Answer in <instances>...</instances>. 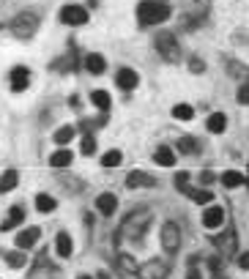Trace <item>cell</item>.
Listing matches in <instances>:
<instances>
[{
  "instance_id": "cell-1",
  "label": "cell",
  "mask_w": 249,
  "mask_h": 279,
  "mask_svg": "<svg viewBox=\"0 0 249 279\" xmlns=\"http://www.w3.org/2000/svg\"><path fill=\"white\" fill-rule=\"evenodd\" d=\"M151 222H154V213H151L148 208L132 211L129 217L123 219V225H120V235H123V238H140L151 227Z\"/></svg>"
},
{
  "instance_id": "cell-2",
  "label": "cell",
  "mask_w": 249,
  "mask_h": 279,
  "mask_svg": "<svg viewBox=\"0 0 249 279\" xmlns=\"http://www.w3.org/2000/svg\"><path fill=\"white\" fill-rule=\"evenodd\" d=\"M137 17L140 25H159L170 17V6L162 3V0H142L137 6Z\"/></svg>"
},
{
  "instance_id": "cell-3",
  "label": "cell",
  "mask_w": 249,
  "mask_h": 279,
  "mask_svg": "<svg viewBox=\"0 0 249 279\" xmlns=\"http://www.w3.org/2000/svg\"><path fill=\"white\" fill-rule=\"evenodd\" d=\"M38 28V14L36 11H22L11 19V33L17 38H30Z\"/></svg>"
},
{
  "instance_id": "cell-4",
  "label": "cell",
  "mask_w": 249,
  "mask_h": 279,
  "mask_svg": "<svg viewBox=\"0 0 249 279\" xmlns=\"http://www.w3.org/2000/svg\"><path fill=\"white\" fill-rule=\"evenodd\" d=\"M154 44H156V50L162 52V58H167V60H178L181 50H178V41H175L173 33H159V36L154 38Z\"/></svg>"
},
{
  "instance_id": "cell-5",
  "label": "cell",
  "mask_w": 249,
  "mask_h": 279,
  "mask_svg": "<svg viewBox=\"0 0 249 279\" xmlns=\"http://www.w3.org/2000/svg\"><path fill=\"white\" fill-rule=\"evenodd\" d=\"M162 246H164V252H175L181 246V227L175 225V222H164V227H162Z\"/></svg>"
},
{
  "instance_id": "cell-6",
  "label": "cell",
  "mask_w": 249,
  "mask_h": 279,
  "mask_svg": "<svg viewBox=\"0 0 249 279\" xmlns=\"http://www.w3.org/2000/svg\"><path fill=\"white\" fill-rule=\"evenodd\" d=\"M167 271H170V266H167L164 260H151L148 266L137 268V274L142 279H167Z\"/></svg>"
},
{
  "instance_id": "cell-7",
  "label": "cell",
  "mask_w": 249,
  "mask_h": 279,
  "mask_svg": "<svg viewBox=\"0 0 249 279\" xmlns=\"http://www.w3.org/2000/svg\"><path fill=\"white\" fill-rule=\"evenodd\" d=\"M60 22H66V25H85L88 11L82 9V6H63L60 9Z\"/></svg>"
},
{
  "instance_id": "cell-8",
  "label": "cell",
  "mask_w": 249,
  "mask_h": 279,
  "mask_svg": "<svg viewBox=\"0 0 249 279\" xmlns=\"http://www.w3.org/2000/svg\"><path fill=\"white\" fill-rule=\"evenodd\" d=\"M115 82H118V88H123V91H134L140 82V74L134 69H120L115 74Z\"/></svg>"
},
{
  "instance_id": "cell-9",
  "label": "cell",
  "mask_w": 249,
  "mask_h": 279,
  "mask_svg": "<svg viewBox=\"0 0 249 279\" xmlns=\"http://www.w3.org/2000/svg\"><path fill=\"white\" fill-rule=\"evenodd\" d=\"M222 222H224V211L219 208V205H208V208L203 211V225H205L208 230L222 227Z\"/></svg>"
},
{
  "instance_id": "cell-10",
  "label": "cell",
  "mask_w": 249,
  "mask_h": 279,
  "mask_svg": "<svg viewBox=\"0 0 249 279\" xmlns=\"http://www.w3.org/2000/svg\"><path fill=\"white\" fill-rule=\"evenodd\" d=\"M28 85H30V69L14 66L11 69V91H25Z\"/></svg>"
},
{
  "instance_id": "cell-11",
  "label": "cell",
  "mask_w": 249,
  "mask_h": 279,
  "mask_svg": "<svg viewBox=\"0 0 249 279\" xmlns=\"http://www.w3.org/2000/svg\"><path fill=\"white\" fill-rule=\"evenodd\" d=\"M126 186H129V189H137V186H156V178H154V175H148V173H142V170H132L129 178H126Z\"/></svg>"
},
{
  "instance_id": "cell-12",
  "label": "cell",
  "mask_w": 249,
  "mask_h": 279,
  "mask_svg": "<svg viewBox=\"0 0 249 279\" xmlns=\"http://www.w3.org/2000/svg\"><path fill=\"white\" fill-rule=\"evenodd\" d=\"M96 208H99V213H104V217H110V213H115L118 208V197L115 195H99L96 197Z\"/></svg>"
},
{
  "instance_id": "cell-13",
  "label": "cell",
  "mask_w": 249,
  "mask_h": 279,
  "mask_svg": "<svg viewBox=\"0 0 249 279\" xmlns=\"http://www.w3.org/2000/svg\"><path fill=\"white\" fill-rule=\"evenodd\" d=\"M38 235H42V230H38V227H28V230H22V233L17 235V249H30V246L38 241Z\"/></svg>"
},
{
  "instance_id": "cell-14",
  "label": "cell",
  "mask_w": 249,
  "mask_h": 279,
  "mask_svg": "<svg viewBox=\"0 0 249 279\" xmlns=\"http://www.w3.org/2000/svg\"><path fill=\"white\" fill-rule=\"evenodd\" d=\"M71 159H74V156H71L69 148H58V151H55V154L50 156V164L55 167V170H63V167L71 164Z\"/></svg>"
},
{
  "instance_id": "cell-15",
  "label": "cell",
  "mask_w": 249,
  "mask_h": 279,
  "mask_svg": "<svg viewBox=\"0 0 249 279\" xmlns=\"http://www.w3.org/2000/svg\"><path fill=\"white\" fill-rule=\"evenodd\" d=\"M85 69L91 71V74H101L104 69H107V60H104V55H99V52H91L85 58Z\"/></svg>"
},
{
  "instance_id": "cell-16",
  "label": "cell",
  "mask_w": 249,
  "mask_h": 279,
  "mask_svg": "<svg viewBox=\"0 0 249 279\" xmlns=\"http://www.w3.org/2000/svg\"><path fill=\"white\" fill-rule=\"evenodd\" d=\"M55 249H58L60 257H71V249H74L71 235L69 233H58V238H55Z\"/></svg>"
},
{
  "instance_id": "cell-17",
  "label": "cell",
  "mask_w": 249,
  "mask_h": 279,
  "mask_svg": "<svg viewBox=\"0 0 249 279\" xmlns=\"http://www.w3.org/2000/svg\"><path fill=\"white\" fill-rule=\"evenodd\" d=\"M22 219H25V211H22V205H14V208L9 211V219L0 225V230H11V227H17L22 225Z\"/></svg>"
},
{
  "instance_id": "cell-18",
  "label": "cell",
  "mask_w": 249,
  "mask_h": 279,
  "mask_svg": "<svg viewBox=\"0 0 249 279\" xmlns=\"http://www.w3.org/2000/svg\"><path fill=\"white\" fill-rule=\"evenodd\" d=\"M154 162L156 164H162V167H173L175 164V154H173V148H156V154H154Z\"/></svg>"
},
{
  "instance_id": "cell-19",
  "label": "cell",
  "mask_w": 249,
  "mask_h": 279,
  "mask_svg": "<svg viewBox=\"0 0 249 279\" xmlns=\"http://www.w3.org/2000/svg\"><path fill=\"white\" fill-rule=\"evenodd\" d=\"M17 183H19V175H17V170H6L3 173V178H0V192H11V189L14 186H17Z\"/></svg>"
},
{
  "instance_id": "cell-20",
  "label": "cell",
  "mask_w": 249,
  "mask_h": 279,
  "mask_svg": "<svg viewBox=\"0 0 249 279\" xmlns=\"http://www.w3.org/2000/svg\"><path fill=\"white\" fill-rule=\"evenodd\" d=\"M91 101L101 110V113H107L110 104H112V99H110V93H107V91H93V93H91Z\"/></svg>"
},
{
  "instance_id": "cell-21",
  "label": "cell",
  "mask_w": 249,
  "mask_h": 279,
  "mask_svg": "<svg viewBox=\"0 0 249 279\" xmlns=\"http://www.w3.org/2000/svg\"><path fill=\"white\" fill-rule=\"evenodd\" d=\"M224 123H227V115H224V113H214L211 118H208V132L222 134L224 132Z\"/></svg>"
},
{
  "instance_id": "cell-22",
  "label": "cell",
  "mask_w": 249,
  "mask_h": 279,
  "mask_svg": "<svg viewBox=\"0 0 249 279\" xmlns=\"http://www.w3.org/2000/svg\"><path fill=\"white\" fill-rule=\"evenodd\" d=\"M244 183V175H241L238 170H227L222 175V186H227V189H236V186H241Z\"/></svg>"
},
{
  "instance_id": "cell-23",
  "label": "cell",
  "mask_w": 249,
  "mask_h": 279,
  "mask_svg": "<svg viewBox=\"0 0 249 279\" xmlns=\"http://www.w3.org/2000/svg\"><path fill=\"white\" fill-rule=\"evenodd\" d=\"M36 208L42 213H52L55 208H58V203H55V197H50V195H38L36 197Z\"/></svg>"
},
{
  "instance_id": "cell-24",
  "label": "cell",
  "mask_w": 249,
  "mask_h": 279,
  "mask_svg": "<svg viewBox=\"0 0 249 279\" xmlns=\"http://www.w3.org/2000/svg\"><path fill=\"white\" fill-rule=\"evenodd\" d=\"M214 244L222 246V252L233 254V249H236V235L233 233H224V235H214Z\"/></svg>"
},
{
  "instance_id": "cell-25",
  "label": "cell",
  "mask_w": 249,
  "mask_h": 279,
  "mask_svg": "<svg viewBox=\"0 0 249 279\" xmlns=\"http://www.w3.org/2000/svg\"><path fill=\"white\" fill-rule=\"evenodd\" d=\"M173 118H178V121H189V118H195V107L192 104H175L173 107Z\"/></svg>"
},
{
  "instance_id": "cell-26",
  "label": "cell",
  "mask_w": 249,
  "mask_h": 279,
  "mask_svg": "<svg viewBox=\"0 0 249 279\" xmlns=\"http://www.w3.org/2000/svg\"><path fill=\"white\" fill-rule=\"evenodd\" d=\"M6 263H9L11 268H22V266L28 263V257H25V252H22V249H17V252H9V254H6Z\"/></svg>"
},
{
  "instance_id": "cell-27",
  "label": "cell",
  "mask_w": 249,
  "mask_h": 279,
  "mask_svg": "<svg viewBox=\"0 0 249 279\" xmlns=\"http://www.w3.org/2000/svg\"><path fill=\"white\" fill-rule=\"evenodd\" d=\"M178 148H181V154H197L200 151V142L195 137H181L178 140Z\"/></svg>"
},
{
  "instance_id": "cell-28",
  "label": "cell",
  "mask_w": 249,
  "mask_h": 279,
  "mask_svg": "<svg viewBox=\"0 0 249 279\" xmlns=\"http://www.w3.org/2000/svg\"><path fill=\"white\" fill-rule=\"evenodd\" d=\"M120 162H123V154H120V151H107V154L101 156V164L104 167H118Z\"/></svg>"
},
{
  "instance_id": "cell-29",
  "label": "cell",
  "mask_w": 249,
  "mask_h": 279,
  "mask_svg": "<svg viewBox=\"0 0 249 279\" xmlns=\"http://www.w3.org/2000/svg\"><path fill=\"white\" fill-rule=\"evenodd\" d=\"M71 137H74V126H60V129L55 132V142H58V145H66Z\"/></svg>"
},
{
  "instance_id": "cell-30",
  "label": "cell",
  "mask_w": 249,
  "mask_h": 279,
  "mask_svg": "<svg viewBox=\"0 0 249 279\" xmlns=\"http://www.w3.org/2000/svg\"><path fill=\"white\" fill-rule=\"evenodd\" d=\"M118 263H120V268L123 271H129V274H137V263L132 260V254H118Z\"/></svg>"
},
{
  "instance_id": "cell-31",
  "label": "cell",
  "mask_w": 249,
  "mask_h": 279,
  "mask_svg": "<svg viewBox=\"0 0 249 279\" xmlns=\"http://www.w3.org/2000/svg\"><path fill=\"white\" fill-rule=\"evenodd\" d=\"M79 151H82L85 156H91L93 151H96V140H93V134H85L82 142H79Z\"/></svg>"
},
{
  "instance_id": "cell-32",
  "label": "cell",
  "mask_w": 249,
  "mask_h": 279,
  "mask_svg": "<svg viewBox=\"0 0 249 279\" xmlns=\"http://www.w3.org/2000/svg\"><path fill=\"white\" fill-rule=\"evenodd\" d=\"M189 197L195 203H200V205H211L214 203V192H192Z\"/></svg>"
},
{
  "instance_id": "cell-33",
  "label": "cell",
  "mask_w": 249,
  "mask_h": 279,
  "mask_svg": "<svg viewBox=\"0 0 249 279\" xmlns=\"http://www.w3.org/2000/svg\"><path fill=\"white\" fill-rule=\"evenodd\" d=\"M175 183H178V189H181L183 195H192V189H189V173H178Z\"/></svg>"
},
{
  "instance_id": "cell-34",
  "label": "cell",
  "mask_w": 249,
  "mask_h": 279,
  "mask_svg": "<svg viewBox=\"0 0 249 279\" xmlns=\"http://www.w3.org/2000/svg\"><path fill=\"white\" fill-rule=\"evenodd\" d=\"M238 101H241V104H249V79L238 88Z\"/></svg>"
},
{
  "instance_id": "cell-35",
  "label": "cell",
  "mask_w": 249,
  "mask_h": 279,
  "mask_svg": "<svg viewBox=\"0 0 249 279\" xmlns=\"http://www.w3.org/2000/svg\"><path fill=\"white\" fill-rule=\"evenodd\" d=\"M189 71H195V74H200V71H205V63L200 58H192L189 60Z\"/></svg>"
},
{
  "instance_id": "cell-36",
  "label": "cell",
  "mask_w": 249,
  "mask_h": 279,
  "mask_svg": "<svg viewBox=\"0 0 249 279\" xmlns=\"http://www.w3.org/2000/svg\"><path fill=\"white\" fill-rule=\"evenodd\" d=\"M238 266L244 268V271H249V252H241L238 254Z\"/></svg>"
},
{
  "instance_id": "cell-37",
  "label": "cell",
  "mask_w": 249,
  "mask_h": 279,
  "mask_svg": "<svg viewBox=\"0 0 249 279\" xmlns=\"http://www.w3.org/2000/svg\"><path fill=\"white\" fill-rule=\"evenodd\" d=\"M200 181H203V183H214V181H216V175H214L211 170H205V173H200Z\"/></svg>"
},
{
  "instance_id": "cell-38",
  "label": "cell",
  "mask_w": 249,
  "mask_h": 279,
  "mask_svg": "<svg viewBox=\"0 0 249 279\" xmlns=\"http://www.w3.org/2000/svg\"><path fill=\"white\" fill-rule=\"evenodd\" d=\"M208 266H211V271H214V274H216V271L222 268V260H219V257H211V263H208Z\"/></svg>"
},
{
  "instance_id": "cell-39",
  "label": "cell",
  "mask_w": 249,
  "mask_h": 279,
  "mask_svg": "<svg viewBox=\"0 0 249 279\" xmlns=\"http://www.w3.org/2000/svg\"><path fill=\"white\" fill-rule=\"evenodd\" d=\"M186 279H200V274H197V271H195V274H189Z\"/></svg>"
},
{
  "instance_id": "cell-40",
  "label": "cell",
  "mask_w": 249,
  "mask_h": 279,
  "mask_svg": "<svg viewBox=\"0 0 249 279\" xmlns=\"http://www.w3.org/2000/svg\"><path fill=\"white\" fill-rule=\"evenodd\" d=\"M77 279H91V276H85V274H82V276H77Z\"/></svg>"
},
{
  "instance_id": "cell-41",
  "label": "cell",
  "mask_w": 249,
  "mask_h": 279,
  "mask_svg": "<svg viewBox=\"0 0 249 279\" xmlns=\"http://www.w3.org/2000/svg\"><path fill=\"white\" fill-rule=\"evenodd\" d=\"M244 183H246V189H249V178H246V181H244Z\"/></svg>"
},
{
  "instance_id": "cell-42",
  "label": "cell",
  "mask_w": 249,
  "mask_h": 279,
  "mask_svg": "<svg viewBox=\"0 0 249 279\" xmlns=\"http://www.w3.org/2000/svg\"><path fill=\"white\" fill-rule=\"evenodd\" d=\"M162 3H167V0H162Z\"/></svg>"
}]
</instances>
